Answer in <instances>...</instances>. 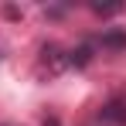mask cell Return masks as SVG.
Returning <instances> with one entry per match:
<instances>
[{"instance_id": "277c9868", "label": "cell", "mask_w": 126, "mask_h": 126, "mask_svg": "<svg viewBox=\"0 0 126 126\" xmlns=\"http://www.w3.org/2000/svg\"><path fill=\"white\" fill-rule=\"evenodd\" d=\"M44 126H58V119H48V123H44Z\"/></svg>"}, {"instance_id": "6da1fadb", "label": "cell", "mask_w": 126, "mask_h": 126, "mask_svg": "<svg viewBox=\"0 0 126 126\" xmlns=\"http://www.w3.org/2000/svg\"><path fill=\"white\" fill-rule=\"evenodd\" d=\"M102 119L106 123H116V126H126V95H112L102 106Z\"/></svg>"}, {"instance_id": "3957f363", "label": "cell", "mask_w": 126, "mask_h": 126, "mask_svg": "<svg viewBox=\"0 0 126 126\" xmlns=\"http://www.w3.org/2000/svg\"><path fill=\"white\" fill-rule=\"evenodd\" d=\"M89 51H92V48H89V44H82V48H75V51H72V55H68V62H72V65H89V58H92V55H89Z\"/></svg>"}, {"instance_id": "7a4b0ae2", "label": "cell", "mask_w": 126, "mask_h": 126, "mask_svg": "<svg viewBox=\"0 0 126 126\" xmlns=\"http://www.w3.org/2000/svg\"><path fill=\"white\" fill-rule=\"evenodd\" d=\"M99 44L109 48V51H126V31H106L99 38Z\"/></svg>"}]
</instances>
